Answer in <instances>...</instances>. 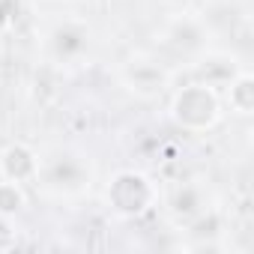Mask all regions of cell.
<instances>
[{
  "label": "cell",
  "mask_w": 254,
  "mask_h": 254,
  "mask_svg": "<svg viewBox=\"0 0 254 254\" xmlns=\"http://www.w3.org/2000/svg\"><path fill=\"white\" fill-rule=\"evenodd\" d=\"M171 120L180 126L183 132L191 135H206L224 120V102L218 90L206 81H191L183 84L171 96Z\"/></svg>",
  "instance_id": "1"
},
{
  "label": "cell",
  "mask_w": 254,
  "mask_h": 254,
  "mask_svg": "<svg viewBox=\"0 0 254 254\" xmlns=\"http://www.w3.org/2000/svg\"><path fill=\"white\" fill-rule=\"evenodd\" d=\"M156 200H159L156 183L144 171H135V168L117 171L108 180V186H105V203H108V209L117 218H126V221L144 218L156 206Z\"/></svg>",
  "instance_id": "2"
},
{
  "label": "cell",
  "mask_w": 254,
  "mask_h": 254,
  "mask_svg": "<svg viewBox=\"0 0 254 254\" xmlns=\"http://www.w3.org/2000/svg\"><path fill=\"white\" fill-rule=\"evenodd\" d=\"M120 81L138 99H156L171 87V72L153 57H132V60L123 63Z\"/></svg>",
  "instance_id": "3"
},
{
  "label": "cell",
  "mask_w": 254,
  "mask_h": 254,
  "mask_svg": "<svg viewBox=\"0 0 254 254\" xmlns=\"http://www.w3.org/2000/svg\"><path fill=\"white\" fill-rule=\"evenodd\" d=\"M39 171H42V159L30 144L12 141V144H6L0 150V177L3 180L27 186V183L39 180Z\"/></svg>",
  "instance_id": "4"
},
{
  "label": "cell",
  "mask_w": 254,
  "mask_h": 254,
  "mask_svg": "<svg viewBox=\"0 0 254 254\" xmlns=\"http://www.w3.org/2000/svg\"><path fill=\"white\" fill-rule=\"evenodd\" d=\"M45 174L48 186L57 189V191H66V194H75L81 191L84 186H90V168L84 165L81 156L75 153H60L57 159L48 162V168L39 171V177Z\"/></svg>",
  "instance_id": "5"
},
{
  "label": "cell",
  "mask_w": 254,
  "mask_h": 254,
  "mask_svg": "<svg viewBox=\"0 0 254 254\" xmlns=\"http://www.w3.org/2000/svg\"><path fill=\"white\" fill-rule=\"evenodd\" d=\"M165 36L168 42L183 51V54H200L209 42V27L200 15L194 12H183V15H174L165 27Z\"/></svg>",
  "instance_id": "6"
},
{
  "label": "cell",
  "mask_w": 254,
  "mask_h": 254,
  "mask_svg": "<svg viewBox=\"0 0 254 254\" xmlns=\"http://www.w3.org/2000/svg\"><path fill=\"white\" fill-rule=\"evenodd\" d=\"M87 42H90V30L78 21H66L60 27H54L51 33V48L60 60H75L87 51Z\"/></svg>",
  "instance_id": "7"
},
{
  "label": "cell",
  "mask_w": 254,
  "mask_h": 254,
  "mask_svg": "<svg viewBox=\"0 0 254 254\" xmlns=\"http://www.w3.org/2000/svg\"><path fill=\"white\" fill-rule=\"evenodd\" d=\"M227 105L236 117H251L254 114V75L239 69L227 81Z\"/></svg>",
  "instance_id": "8"
},
{
  "label": "cell",
  "mask_w": 254,
  "mask_h": 254,
  "mask_svg": "<svg viewBox=\"0 0 254 254\" xmlns=\"http://www.w3.org/2000/svg\"><path fill=\"white\" fill-rule=\"evenodd\" d=\"M171 209H174L177 218H186V221H189L191 215H197L200 209H206V203H203V191H200L197 186H191V183L177 186L174 194H171Z\"/></svg>",
  "instance_id": "9"
},
{
  "label": "cell",
  "mask_w": 254,
  "mask_h": 254,
  "mask_svg": "<svg viewBox=\"0 0 254 254\" xmlns=\"http://www.w3.org/2000/svg\"><path fill=\"white\" fill-rule=\"evenodd\" d=\"M24 206H27L24 186L0 177V215H3V218H15L18 212H24Z\"/></svg>",
  "instance_id": "10"
},
{
  "label": "cell",
  "mask_w": 254,
  "mask_h": 254,
  "mask_svg": "<svg viewBox=\"0 0 254 254\" xmlns=\"http://www.w3.org/2000/svg\"><path fill=\"white\" fill-rule=\"evenodd\" d=\"M15 242H18V230L12 227V221H9V218L0 215V251L15 248Z\"/></svg>",
  "instance_id": "11"
},
{
  "label": "cell",
  "mask_w": 254,
  "mask_h": 254,
  "mask_svg": "<svg viewBox=\"0 0 254 254\" xmlns=\"http://www.w3.org/2000/svg\"><path fill=\"white\" fill-rule=\"evenodd\" d=\"M21 15V0H0V27H9Z\"/></svg>",
  "instance_id": "12"
}]
</instances>
